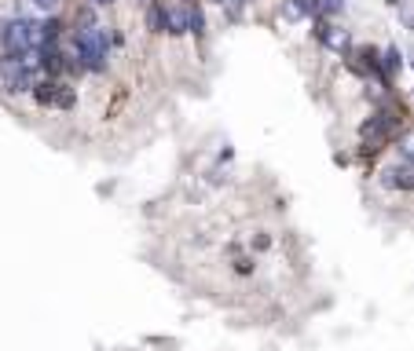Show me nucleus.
<instances>
[{
  "label": "nucleus",
  "instance_id": "obj_1",
  "mask_svg": "<svg viewBox=\"0 0 414 351\" xmlns=\"http://www.w3.org/2000/svg\"><path fill=\"white\" fill-rule=\"evenodd\" d=\"M107 55H110V33L107 26L92 22V15H81V26L74 30V62L88 73H103L107 70Z\"/></svg>",
  "mask_w": 414,
  "mask_h": 351
},
{
  "label": "nucleus",
  "instance_id": "obj_2",
  "mask_svg": "<svg viewBox=\"0 0 414 351\" xmlns=\"http://www.w3.org/2000/svg\"><path fill=\"white\" fill-rule=\"evenodd\" d=\"M150 26L158 33H191V4H180V0H158L150 11Z\"/></svg>",
  "mask_w": 414,
  "mask_h": 351
},
{
  "label": "nucleus",
  "instance_id": "obj_3",
  "mask_svg": "<svg viewBox=\"0 0 414 351\" xmlns=\"http://www.w3.org/2000/svg\"><path fill=\"white\" fill-rule=\"evenodd\" d=\"M33 81H37L33 59H8V55H0V96L30 92Z\"/></svg>",
  "mask_w": 414,
  "mask_h": 351
},
{
  "label": "nucleus",
  "instance_id": "obj_4",
  "mask_svg": "<svg viewBox=\"0 0 414 351\" xmlns=\"http://www.w3.org/2000/svg\"><path fill=\"white\" fill-rule=\"evenodd\" d=\"M37 88V102L41 107H74V92L59 81H44V84H33Z\"/></svg>",
  "mask_w": 414,
  "mask_h": 351
},
{
  "label": "nucleus",
  "instance_id": "obj_5",
  "mask_svg": "<svg viewBox=\"0 0 414 351\" xmlns=\"http://www.w3.org/2000/svg\"><path fill=\"white\" fill-rule=\"evenodd\" d=\"M385 187H396V190H414V161H396L381 172Z\"/></svg>",
  "mask_w": 414,
  "mask_h": 351
},
{
  "label": "nucleus",
  "instance_id": "obj_6",
  "mask_svg": "<svg viewBox=\"0 0 414 351\" xmlns=\"http://www.w3.org/2000/svg\"><path fill=\"white\" fill-rule=\"evenodd\" d=\"M319 41L327 48H334V51H345L348 48V33L338 30V26H319Z\"/></svg>",
  "mask_w": 414,
  "mask_h": 351
},
{
  "label": "nucleus",
  "instance_id": "obj_7",
  "mask_svg": "<svg viewBox=\"0 0 414 351\" xmlns=\"http://www.w3.org/2000/svg\"><path fill=\"white\" fill-rule=\"evenodd\" d=\"M59 4H62V0H30V8H33V11H41V15H55Z\"/></svg>",
  "mask_w": 414,
  "mask_h": 351
},
{
  "label": "nucleus",
  "instance_id": "obj_8",
  "mask_svg": "<svg viewBox=\"0 0 414 351\" xmlns=\"http://www.w3.org/2000/svg\"><path fill=\"white\" fill-rule=\"evenodd\" d=\"M396 70H399V51L389 48V51H385V77H393Z\"/></svg>",
  "mask_w": 414,
  "mask_h": 351
},
{
  "label": "nucleus",
  "instance_id": "obj_9",
  "mask_svg": "<svg viewBox=\"0 0 414 351\" xmlns=\"http://www.w3.org/2000/svg\"><path fill=\"white\" fill-rule=\"evenodd\" d=\"M322 11H327V15H338V11H345V0H327Z\"/></svg>",
  "mask_w": 414,
  "mask_h": 351
},
{
  "label": "nucleus",
  "instance_id": "obj_10",
  "mask_svg": "<svg viewBox=\"0 0 414 351\" xmlns=\"http://www.w3.org/2000/svg\"><path fill=\"white\" fill-rule=\"evenodd\" d=\"M220 4H227V8H231V15H239V8L245 4V0H220Z\"/></svg>",
  "mask_w": 414,
  "mask_h": 351
},
{
  "label": "nucleus",
  "instance_id": "obj_11",
  "mask_svg": "<svg viewBox=\"0 0 414 351\" xmlns=\"http://www.w3.org/2000/svg\"><path fill=\"white\" fill-rule=\"evenodd\" d=\"M92 4H99V8H103V4H110V0H92Z\"/></svg>",
  "mask_w": 414,
  "mask_h": 351
}]
</instances>
